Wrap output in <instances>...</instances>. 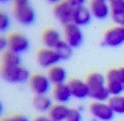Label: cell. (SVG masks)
<instances>
[{
  "label": "cell",
  "mask_w": 124,
  "mask_h": 121,
  "mask_svg": "<svg viewBox=\"0 0 124 121\" xmlns=\"http://www.w3.org/2000/svg\"><path fill=\"white\" fill-rule=\"evenodd\" d=\"M85 81L89 87V97L93 100L100 102L109 100L111 94L107 88L105 76L98 72H93L88 75Z\"/></svg>",
  "instance_id": "obj_1"
},
{
  "label": "cell",
  "mask_w": 124,
  "mask_h": 121,
  "mask_svg": "<svg viewBox=\"0 0 124 121\" xmlns=\"http://www.w3.org/2000/svg\"><path fill=\"white\" fill-rule=\"evenodd\" d=\"M13 15L21 25L30 26L35 20V11L30 4V0H13Z\"/></svg>",
  "instance_id": "obj_2"
},
{
  "label": "cell",
  "mask_w": 124,
  "mask_h": 121,
  "mask_svg": "<svg viewBox=\"0 0 124 121\" xmlns=\"http://www.w3.org/2000/svg\"><path fill=\"white\" fill-rule=\"evenodd\" d=\"M106 84L111 96L121 95L124 92V67L113 68L107 72Z\"/></svg>",
  "instance_id": "obj_3"
},
{
  "label": "cell",
  "mask_w": 124,
  "mask_h": 121,
  "mask_svg": "<svg viewBox=\"0 0 124 121\" xmlns=\"http://www.w3.org/2000/svg\"><path fill=\"white\" fill-rule=\"evenodd\" d=\"M1 76L4 81L10 83H23L31 80L30 71L23 66L2 67Z\"/></svg>",
  "instance_id": "obj_4"
},
{
  "label": "cell",
  "mask_w": 124,
  "mask_h": 121,
  "mask_svg": "<svg viewBox=\"0 0 124 121\" xmlns=\"http://www.w3.org/2000/svg\"><path fill=\"white\" fill-rule=\"evenodd\" d=\"M89 112L93 118L99 121H110L114 118L115 113L108 102H100L95 101L90 104Z\"/></svg>",
  "instance_id": "obj_5"
},
{
  "label": "cell",
  "mask_w": 124,
  "mask_h": 121,
  "mask_svg": "<svg viewBox=\"0 0 124 121\" xmlns=\"http://www.w3.org/2000/svg\"><path fill=\"white\" fill-rule=\"evenodd\" d=\"M75 9L68 3L67 0H63L59 4L55 5L53 9V14L55 18L62 25L66 26L70 23H73Z\"/></svg>",
  "instance_id": "obj_6"
},
{
  "label": "cell",
  "mask_w": 124,
  "mask_h": 121,
  "mask_svg": "<svg viewBox=\"0 0 124 121\" xmlns=\"http://www.w3.org/2000/svg\"><path fill=\"white\" fill-rule=\"evenodd\" d=\"M63 36L64 41L72 48L79 47L83 42V33L81 27L75 25L74 23L63 26Z\"/></svg>",
  "instance_id": "obj_7"
},
{
  "label": "cell",
  "mask_w": 124,
  "mask_h": 121,
  "mask_svg": "<svg viewBox=\"0 0 124 121\" xmlns=\"http://www.w3.org/2000/svg\"><path fill=\"white\" fill-rule=\"evenodd\" d=\"M36 60L39 66L46 69H49L53 66L57 65V63L62 60L55 49L45 47L38 51L36 56Z\"/></svg>",
  "instance_id": "obj_8"
},
{
  "label": "cell",
  "mask_w": 124,
  "mask_h": 121,
  "mask_svg": "<svg viewBox=\"0 0 124 121\" xmlns=\"http://www.w3.org/2000/svg\"><path fill=\"white\" fill-rule=\"evenodd\" d=\"M124 44V27L116 26L108 30L103 35L102 45L109 47H116Z\"/></svg>",
  "instance_id": "obj_9"
},
{
  "label": "cell",
  "mask_w": 124,
  "mask_h": 121,
  "mask_svg": "<svg viewBox=\"0 0 124 121\" xmlns=\"http://www.w3.org/2000/svg\"><path fill=\"white\" fill-rule=\"evenodd\" d=\"M30 86L31 91L35 96H43L47 95L51 88V82L49 81L47 76L36 74L31 77Z\"/></svg>",
  "instance_id": "obj_10"
},
{
  "label": "cell",
  "mask_w": 124,
  "mask_h": 121,
  "mask_svg": "<svg viewBox=\"0 0 124 121\" xmlns=\"http://www.w3.org/2000/svg\"><path fill=\"white\" fill-rule=\"evenodd\" d=\"M8 42H9V47H8L9 50L16 54L24 53L30 48V41L25 35L21 33L17 32L11 33L8 37Z\"/></svg>",
  "instance_id": "obj_11"
},
{
  "label": "cell",
  "mask_w": 124,
  "mask_h": 121,
  "mask_svg": "<svg viewBox=\"0 0 124 121\" xmlns=\"http://www.w3.org/2000/svg\"><path fill=\"white\" fill-rule=\"evenodd\" d=\"M89 10L94 18L98 20H105L111 14L108 0H91Z\"/></svg>",
  "instance_id": "obj_12"
},
{
  "label": "cell",
  "mask_w": 124,
  "mask_h": 121,
  "mask_svg": "<svg viewBox=\"0 0 124 121\" xmlns=\"http://www.w3.org/2000/svg\"><path fill=\"white\" fill-rule=\"evenodd\" d=\"M67 84L73 98L77 99H84L89 97V87L86 81L80 79H72L68 81Z\"/></svg>",
  "instance_id": "obj_13"
},
{
  "label": "cell",
  "mask_w": 124,
  "mask_h": 121,
  "mask_svg": "<svg viewBox=\"0 0 124 121\" xmlns=\"http://www.w3.org/2000/svg\"><path fill=\"white\" fill-rule=\"evenodd\" d=\"M111 18L116 26L124 27V0H108Z\"/></svg>",
  "instance_id": "obj_14"
},
{
  "label": "cell",
  "mask_w": 124,
  "mask_h": 121,
  "mask_svg": "<svg viewBox=\"0 0 124 121\" xmlns=\"http://www.w3.org/2000/svg\"><path fill=\"white\" fill-rule=\"evenodd\" d=\"M72 98L71 92L67 83L55 85L52 90V98L60 104H65Z\"/></svg>",
  "instance_id": "obj_15"
},
{
  "label": "cell",
  "mask_w": 124,
  "mask_h": 121,
  "mask_svg": "<svg viewBox=\"0 0 124 121\" xmlns=\"http://www.w3.org/2000/svg\"><path fill=\"white\" fill-rule=\"evenodd\" d=\"M43 44L46 48L55 49L59 43L62 41V37L60 32L54 29H47L44 31L42 36Z\"/></svg>",
  "instance_id": "obj_16"
},
{
  "label": "cell",
  "mask_w": 124,
  "mask_h": 121,
  "mask_svg": "<svg viewBox=\"0 0 124 121\" xmlns=\"http://www.w3.org/2000/svg\"><path fill=\"white\" fill-rule=\"evenodd\" d=\"M46 76H47L49 81L51 82V84H53L55 86V85L65 83L67 74H66L65 69L62 66L55 65V66H53V67L49 68L47 70Z\"/></svg>",
  "instance_id": "obj_17"
},
{
  "label": "cell",
  "mask_w": 124,
  "mask_h": 121,
  "mask_svg": "<svg viewBox=\"0 0 124 121\" xmlns=\"http://www.w3.org/2000/svg\"><path fill=\"white\" fill-rule=\"evenodd\" d=\"M93 18V15L89 8L81 7L78 9H75L74 11V17H73V23L79 27H84L87 26Z\"/></svg>",
  "instance_id": "obj_18"
},
{
  "label": "cell",
  "mask_w": 124,
  "mask_h": 121,
  "mask_svg": "<svg viewBox=\"0 0 124 121\" xmlns=\"http://www.w3.org/2000/svg\"><path fill=\"white\" fill-rule=\"evenodd\" d=\"M70 113V108L64 104L57 103L53 105L48 112V117L52 121H66Z\"/></svg>",
  "instance_id": "obj_19"
},
{
  "label": "cell",
  "mask_w": 124,
  "mask_h": 121,
  "mask_svg": "<svg viewBox=\"0 0 124 121\" xmlns=\"http://www.w3.org/2000/svg\"><path fill=\"white\" fill-rule=\"evenodd\" d=\"M32 105L35 108V110L40 113H46L49 112L53 106L52 99L47 95L43 96H34L32 99Z\"/></svg>",
  "instance_id": "obj_20"
},
{
  "label": "cell",
  "mask_w": 124,
  "mask_h": 121,
  "mask_svg": "<svg viewBox=\"0 0 124 121\" xmlns=\"http://www.w3.org/2000/svg\"><path fill=\"white\" fill-rule=\"evenodd\" d=\"M21 65V59L19 54L10 50L6 51L2 57V67H15Z\"/></svg>",
  "instance_id": "obj_21"
},
{
  "label": "cell",
  "mask_w": 124,
  "mask_h": 121,
  "mask_svg": "<svg viewBox=\"0 0 124 121\" xmlns=\"http://www.w3.org/2000/svg\"><path fill=\"white\" fill-rule=\"evenodd\" d=\"M108 104L112 108L115 113L117 114H124V96L117 95V96H111L108 100Z\"/></svg>",
  "instance_id": "obj_22"
},
{
  "label": "cell",
  "mask_w": 124,
  "mask_h": 121,
  "mask_svg": "<svg viewBox=\"0 0 124 121\" xmlns=\"http://www.w3.org/2000/svg\"><path fill=\"white\" fill-rule=\"evenodd\" d=\"M55 50L58 53L59 57L61 58L62 60H68L72 56L73 48L64 40H62L59 43V45L56 46Z\"/></svg>",
  "instance_id": "obj_23"
},
{
  "label": "cell",
  "mask_w": 124,
  "mask_h": 121,
  "mask_svg": "<svg viewBox=\"0 0 124 121\" xmlns=\"http://www.w3.org/2000/svg\"><path fill=\"white\" fill-rule=\"evenodd\" d=\"M10 26V17L6 13L1 12L0 13V30L1 31H6V30H9Z\"/></svg>",
  "instance_id": "obj_24"
},
{
  "label": "cell",
  "mask_w": 124,
  "mask_h": 121,
  "mask_svg": "<svg viewBox=\"0 0 124 121\" xmlns=\"http://www.w3.org/2000/svg\"><path fill=\"white\" fill-rule=\"evenodd\" d=\"M68 3L72 6L74 9H78L81 7H84L86 0H67Z\"/></svg>",
  "instance_id": "obj_25"
},
{
  "label": "cell",
  "mask_w": 124,
  "mask_h": 121,
  "mask_svg": "<svg viewBox=\"0 0 124 121\" xmlns=\"http://www.w3.org/2000/svg\"><path fill=\"white\" fill-rule=\"evenodd\" d=\"M2 121H29V119L24 115H13V116L4 118Z\"/></svg>",
  "instance_id": "obj_26"
},
{
  "label": "cell",
  "mask_w": 124,
  "mask_h": 121,
  "mask_svg": "<svg viewBox=\"0 0 124 121\" xmlns=\"http://www.w3.org/2000/svg\"><path fill=\"white\" fill-rule=\"evenodd\" d=\"M9 47V42H8V38L6 37H1L0 38V49L4 50L6 48Z\"/></svg>",
  "instance_id": "obj_27"
},
{
  "label": "cell",
  "mask_w": 124,
  "mask_h": 121,
  "mask_svg": "<svg viewBox=\"0 0 124 121\" xmlns=\"http://www.w3.org/2000/svg\"><path fill=\"white\" fill-rule=\"evenodd\" d=\"M33 121H52L49 117H46V116H44V115H41V116H37Z\"/></svg>",
  "instance_id": "obj_28"
},
{
  "label": "cell",
  "mask_w": 124,
  "mask_h": 121,
  "mask_svg": "<svg viewBox=\"0 0 124 121\" xmlns=\"http://www.w3.org/2000/svg\"><path fill=\"white\" fill-rule=\"evenodd\" d=\"M48 3H50V4H54V5H57V4H59L60 2H62L63 0H46Z\"/></svg>",
  "instance_id": "obj_29"
},
{
  "label": "cell",
  "mask_w": 124,
  "mask_h": 121,
  "mask_svg": "<svg viewBox=\"0 0 124 121\" xmlns=\"http://www.w3.org/2000/svg\"><path fill=\"white\" fill-rule=\"evenodd\" d=\"M2 3H7V2H9V1H10V0H0Z\"/></svg>",
  "instance_id": "obj_30"
},
{
  "label": "cell",
  "mask_w": 124,
  "mask_h": 121,
  "mask_svg": "<svg viewBox=\"0 0 124 121\" xmlns=\"http://www.w3.org/2000/svg\"><path fill=\"white\" fill-rule=\"evenodd\" d=\"M66 121H80V120H75V119H70V118H68Z\"/></svg>",
  "instance_id": "obj_31"
}]
</instances>
